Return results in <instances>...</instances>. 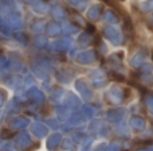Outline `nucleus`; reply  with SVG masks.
Masks as SVG:
<instances>
[{
  "label": "nucleus",
  "instance_id": "4",
  "mask_svg": "<svg viewBox=\"0 0 153 151\" xmlns=\"http://www.w3.org/2000/svg\"><path fill=\"white\" fill-rule=\"evenodd\" d=\"M146 105H148V108L151 109V112L153 113V97H148V98H146Z\"/></svg>",
  "mask_w": 153,
  "mask_h": 151
},
{
  "label": "nucleus",
  "instance_id": "1",
  "mask_svg": "<svg viewBox=\"0 0 153 151\" xmlns=\"http://www.w3.org/2000/svg\"><path fill=\"white\" fill-rule=\"evenodd\" d=\"M132 125L134 128H137V130H144V127H145V122H144V119H141V117H133Z\"/></svg>",
  "mask_w": 153,
  "mask_h": 151
},
{
  "label": "nucleus",
  "instance_id": "3",
  "mask_svg": "<svg viewBox=\"0 0 153 151\" xmlns=\"http://www.w3.org/2000/svg\"><path fill=\"white\" fill-rule=\"evenodd\" d=\"M143 10L145 11V12H151V11H153V0H146V2L143 3Z\"/></svg>",
  "mask_w": 153,
  "mask_h": 151
},
{
  "label": "nucleus",
  "instance_id": "2",
  "mask_svg": "<svg viewBox=\"0 0 153 151\" xmlns=\"http://www.w3.org/2000/svg\"><path fill=\"white\" fill-rule=\"evenodd\" d=\"M143 61H144V54L138 53L137 56L132 59V65H134V66H141V65H144Z\"/></svg>",
  "mask_w": 153,
  "mask_h": 151
}]
</instances>
